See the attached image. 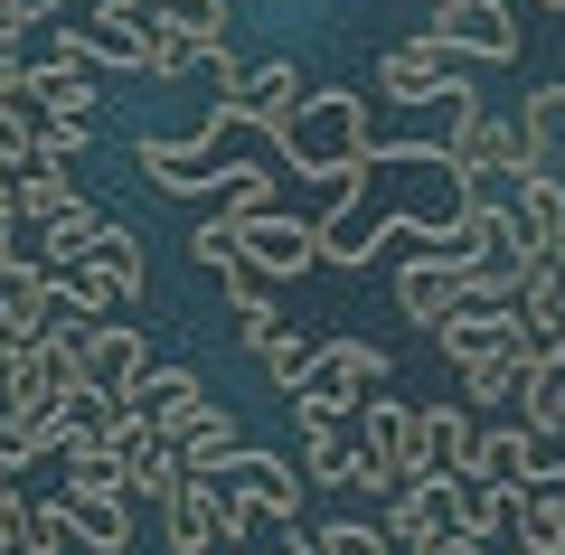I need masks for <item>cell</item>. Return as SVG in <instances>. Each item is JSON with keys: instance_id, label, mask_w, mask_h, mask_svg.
<instances>
[{"instance_id": "6da1fadb", "label": "cell", "mask_w": 565, "mask_h": 555, "mask_svg": "<svg viewBox=\"0 0 565 555\" xmlns=\"http://www.w3.org/2000/svg\"><path fill=\"white\" fill-rule=\"evenodd\" d=\"M274 160L292 179H311L330 207H359L367 179H377V160H386V141L367 132V95L359 85H311V104L292 114V132L274 141Z\"/></svg>"}, {"instance_id": "7a4b0ae2", "label": "cell", "mask_w": 565, "mask_h": 555, "mask_svg": "<svg viewBox=\"0 0 565 555\" xmlns=\"http://www.w3.org/2000/svg\"><path fill=\"white\" fill-rule=\"evenodd\" d=\"M217 132H236V122L207 104L199 132H141L132 160H141V179H151L161 199H207V189H217V170H226V160H217Z\"/></svg>"}, {"instance_id": "3957f363", "label": "cell", "mask_w": 565, "mask_h": 555, "mask_svg": "<svg viewBox=\"0 0 565 555\" xmlns=\"http://www.w3.org/2000/svg\"><path fill=\"white\" fill-rule=\"evenodd\" d=\"M161 357H151V330H141L132 311H114V320H95V330L76 339V377L95 386L104 405H141V377H151Z\"/></svg>"}, {"instance_id": "277c9868", "label": "cell", "mask_w": 565, "mask_h": 555, "mask_svg": "<svg viewBox=\"0 0 565 555\" xmlns=\"http://www.w3.org/2000/svg\"><path fill=\"white\" fill-rule=\"evenodd\" d=\"M377 386H396V357H386L377 339H321V357H311V377L292 386V405L349 415V405H367Z\"/></svg>"}, {"instance_id": "5b68a950", "label": "cell", "mask_w": 565, "mask_h": 555, "mask_svg": "<svg viewBox=\"0 0 565 555\" xmlns=\"http://www.w3.org/2000/svg\"><path fill=\"white\" fill-rule=\"evenodd\" d=\"M302 104H311V76H302V66H292V57L274 47V57H255V66L236 76V95H226L217 114H226V122H245V132H264V141H282Z\"/></svg>"}, {"instance_id": "8992f818", "label": "cell", "mask_w": 565, "mask_h": 555, "mask_svg": "<svg viewBox=\"0 0 565 555\" xmlns=\"http://www.w3.org/2000/svg\"><path fill=\"white\" fill-rule=\"evenodd\" d=\"M424 39L452 47V57H481V66H509L519 57V20H509L500 0H424Z\"/></svg>"}, {"instance_id": "52a82bcc", "label": "cell", "mask_w": 565, "mask_h": 555, "mask_svg": "<svg viewBox=\"0 0 565 555\" xmlns=\"http://www.w3.org/2000/svg\"><path fill=\"white\" fill-rule=\"evenodd\" d=\"M245 527H255V517H245L236 490H217V480H189V490L161 509V536L180 555H226V546H245Z\"/></svg>"}, {"instance_id": "ba28073f", "label": "cell", "mask_w": 565, "mask_h": 555, "mask_svg": "<svg viewBox=\"0 0 565 555\" xmlns=\"http://www.w3.org/2000/svg\"><path fill=\"white\" fill-rule=\"evenodd\" d=\"M377 95H386V104H415V114H424V104L444 114V104L471 95V85H462V57H452V47L405 39V47H386V57H377Z\"/></svg>"}, {"instance_id": "9c48e42d", "label": "cell", "mask_w": 565, "mask_h": 555, "mask_svg": "<svg viewBox=\"0 0 565 555\" xmlns=\"http://www.w3.org/2000/svg\"><path fill=\"white\" fill-rule=\"evenodd\" d=\"M217 226L245 245V264H255L264 282H292V274H311V264H321V226H311V217L264 207V217H217Z\"/></svg>"}, {"instance_id": "30bf717a", "label": "cell", "mask_w": 565, "mask_h": 555, "mask_svg": "<svg viewBox=\"0 0 565 555\" xmlns=\"http://www.w3.org/2000/svg\"><path fill=\"white\" fill-rule=\"evenodd\" d=\"M471 301V274L462 264H444V255H405L396 264V320L405 330H424V339H444V320Z\"/></svg>"}, {"instance_id": "8fae6325", "label": "cell", "mask_w": 565, "mask_h": 555, "mask_svg": "<svg viewBox=\"0 0 565 555\" xmlns=\"http://www.w3.org/2000/svg\"><path fill=\"white\" fill-rule=\"evenodd\" d=\"M189 264H199V274H207V282H217V292H226V311H236V320L274 311V282H264L255 264H245V245L226 236L217 217H199V226H189Z\"/></svg>"}, {"instance_id": "7c38bea8", "label": "cell", "mask_w": 565, "mask_h": 555, "mask_svg": "<svg viewBox=\"0 0 565 555\" xmlns=\"http://www.w3.org/2000/svg\"><path fill=\"white\" fill-rule=\"evenodd\" d=\"M236 509L245 517H274V527H292L302 517V499H311V480H302V461H282V452H264V442H245V461H236Z\"/></svg>"}, {"instance_id": "4fadbf2b", "label": "cell", "mask_w": 565, "mask_h": 555, "mask_svg": "<svg viewBox=\"0 0 565 555\" xmlns=\"http://www.w3.org/2000/svg\"><path fill=\"white\" fill-rule=\"evenodd\" d=\"M434 349L452 357V367H490V357H509V349H527V330H519V311H509V301H462V311L444 320V339H434Z\"/></svg>"}, {"instance_id": "5bb4252c", "label": "cell", "mask_w": 565, "mask_h": 555, "mask_svg": "<svg viewBox=\"0 0 565 555\" xmlns=\"http://www.w3.org/2000/svg\"><path fill=\"white\" fill-rule=\"evenodd\" d=\"M236 339H245V357H255L274 386H302L311 377V357H321V339H302L282 311H255V320H236Z\"/></svg>"}, {"instance_id": "9a60e30c", "label": "cell", "mask_w": 565, "mask_h": 555, "mask_svg": "<svg viewBox=\"0 0 565 555\" xmlns=\"http://www.w3.org/2000/svg\"><path fill=\"white\" fill-rule=\"evenodd\" d=\"M471 442H481V415L471 405H415V471H471Z\"/></svg>"}, {"instance_id": "2e32d148", "label": "cell", "mask_w": 565, "mask_h": 555, "mask_svg": "<svg viewBox=\"0 0 565 555\" xmlns=\"http://www.w3.org/2000/svg\"><path fill=\"white\" fill-rule=\"evenodd\" d=\"M66 527H76L85 555H122L132 546V490H57Z\"/></svg>"}, {"instance_id": "e0dca14e", "label": "cell", "mask_w": 565, "mask_h": 555, "mask_svg": "<svg viewBox=\"0 0 565 555\" xmlns=\"http://www.w3.org/2000/svg\"><path fill=\"white\" fill-rule=\"evenodd\" d=\"M359 452L377 461V471L415 480V405H396V396H367V405H359Z\"/></svg>"}, {"instance_id": "ac0fdd59", "label": "cell", "mask_w": 565, "mask_h": 555, "mask_svg": "<svg viewBox=\"0 0 565 555\" xmlns=\"http://www.w3.org/2000/svg\"><path fill=\"white\" fill-rule=\"evenodd\" d=\"M85 264L104 274V292H114L122 311H141V301H151V255H141V226L114 217V226L95 236V255H85Z\"/></svg>"}, {"instance_id": "d6986e66", "label": "cell", "mask_w": 565, "mask_h": 555, "mask_svg": "<svg viewBox=\"0 0 565 555\" xmlns=\"http://www.w3.org/2000/svg\"><path fill=\"white\" fill-rule=\"evenodd\" d=\"M519 141H527V179H565V85H527Z\"/></svg>"}, {"instance_id": "ffe728a7", "label": "cell", "mask_w": 565, "mask_h": 555, "mask_svg": "<svg viewBox=\"0 0 565 555\" xmlns=\"http://www.w3.org/2000/svg\"><path fill=\"white\" fill-rule=\"evenodd\" d=\"M509 217L537 255H565V179H509Z\"/></svg>"}, {"instance_id": "44dd1931", "label": "cell", "mask_w": 565, "mask_h": 555, "mask_svg": "<svg viewBox=\"0 0 565 555\" xmlns=\"http://www.w3.org/2000/svg\"><path fill=\"white\" fill-rule=\"evenodd\" d=\"M509 311H519V330H527V349L546 357V349H556V339H565V264L546 255L537 274H527V292L509 301Z\"/></svg>"}, {"instance_id": "7402d4cb", "label": "cell", "mask_w": 565, "mask_h": 555, "mask_svg": "<svg viewBox=\"0 0 565 555\" xmlns=\"http://www.w3.org/2000/svg\"><path fill=\"white\" fill-rule=\"evenodd\" d=\"M311 226H321V264H340V274H359L386 245V217H367V207H321Z\"/></svg>"}, {"instance_id": "603a6c76", "label": "cell", "mask_w": 565, "mask_h": 555, "mask_svg": "<svg viewBox=\"0 0 565 555\" xmlns=\"http://www.w3.org/2000/svg\"><path fill=\"white\" fill-rule=\"evenodd\" d=\"M527 471H537V434H527V424H481L462 480H527Z\"/></svg>"}, {"instance_id": "cb8c5ba5", "label": "cell", "mask_w": 565, "mask_h": 555, "mask_svg": "<svg viewBox=\"0 0 565 555\" xmlns=\"http://www.w3.org/2000/svg\"><path fill=\"white\" fill-rule=\"evenodd\" d=\"M20 226H29V217H20ZM104 226H114V217H104L95 199H76V207H57L47 226H29V236H39V255H47V264H85V255H95V236H104Z\"/></svg>"}, {"instance_id": "d4e9b609", "label": "cell", "mask_w": 565, "mask_h": 555, "mask_svg": "<svg viewBox=\"0 0 565 555\" xmlns=\"http://www.w3.org/2000/svg\"><path fill=\"white\" fill-rule=\"evenodd\" d=\"M29 95H39L57 122H95V76H85V66H57V57H39V66H29Z\"/></svg>"}, {"instance_id": "484cf974", "label": "cell", "mask_w": 565, "mask_h": 555, "mask_svg": "<svg viewBox=\"0 0 565 555\" xmlns=\"http://www.w3.org/2000/svg\"><path fill=\"white\" fill-rule=\"evenodd\" d=\"M519 517H527V480H471V509H462V527L471 536H519Z\"/></svg>"}, {"instance_id": "4316f807", "label": "cell", "mask_w": 565, "mask_h": 555, "mask_svg": "<svg viewBox=\"0 0 565 555\" xmlns=\"http://www.w3.org/2000/svg\"><path fill=\"white\" fill-rule=\"evenodd\" d=\"M274 207V170L264 160H226L217 189H207V217H264Z\"/></svg>"}, {"instance_id": "83f0119b", "label": "cell", "mask_w": 565, "mask_h": 555, "mask_svg": "<svg viewBox=\"0 0 565 555\" xmlns=\"http://www.w3.org/2000/svg\"><path fill=\"white\" fill-rule=\"evenodd\" d=\"M10 199H20V217H29V226H47V217H57V207H76L85 189H76V179H66V170H57V160H29V170L10 179Z\"/></svg>"}, {"instance_id": "f1b7e54d", "label": "cell", "mask_w": 565, "mask_h": 555, "mask_svg": "<svg viewBox=\"0 0 565 555\" xmlns=\"http://www.w3.org/2000/svg\"><path fill=\"white\" fill-rule=\"evenodd\" d=\"M527 377H537V349H509V357H490V367L462 377V405H519Z\"/></svg>"}, {"instance_id": "f546056e", "label": "cell", "mask_w": 565, "mask_h": 555, "mask_svg": "<svg viewBox=\"0 0 565 555\" xmlns=\"http://www.w3.org/2000/svg\"><path fill=\"white\" fill-rule=\"evenodd\" d=\"M180 490H189V461L170 452V442H141V452H132V499H151V509H170Z\"/></svg>"}, {"instance_id": "4dcf8cb0", "label": "cell", "mask_w": 565, "mask_h": 555, "mask_svg": "<svg viewBox=\"0 0 565 555\" xmlns=\"http://www.w3.org/2000/svg\"><path fill=\"white\" fill-rule=\"evenodd\" d=\"M199 57H207L199 39H180V29L151 20V39H141V76H151V85H189V66H199Z\"/></svg>"}, {"instance_id": "1f68e13d", "label": "cell", "mask_w": 565, "mask_h": 555, "mask_svg": "<svg viewBox=\"0 0 565 555\" xmlns=\"http://www.w3.org/2000/svg\"><path fill=\"white\" fill-rule=\"evenodd\" d=\"M519 555H565V509H556V499H527V517H519Z\"/></svg>"}, {"instance_id": "d6a6232c", "label": "cell", "mask_w": 565, "mask_h": 555, "mask_svg": "<svg viewBox=\"0 0 565 555\" xmlns=\"http://www.w3.org/2000/svg\"><path fill=\"white\" fill-rule=\"evenodd\" d=\"M321 555H386L377 517H321Z\"/></svg>"}, {"instance_id": "836d02e7", "label": "cell", "mask_w": 565, "mask_h": 555, "mask_svg": "<svg viewBox=\"0 0 565 555\" xmlns=\"http://www.w3.org/2000/svg\"><path fill=\"white\" fill-rule=\"evenodd\" d=\"M66 546H76V527H66V509H57V499H47V509L29 517V536H20V555H66Z\"/></svg>"}, {"instance_id": "e575fe53", "label": "cell", "mask_w": 565, "mask_h": 555, "mask_svg": "<svg viewBox=\"0 0 565 555\" xmlns=\"http://www.w3.org/2000/svg\"><path fill=\"white\" fill-rule=\"evenodd\" d=\"M85 141H95V122H57V114H47V132H39L29 160H57V170H66V160H85Z\"/></svg>"}, {"instance_id": "d590c367", "label": "cell", "mask_w": 565, "mask_h": 555, "mask_svg": "<svg viewBox=\"0 0 565 555\" xmlns=\"http://www.w3.org/2000/svg\"><path fill=\"white\" fill-rule=\"evenodd\" d=\"M274 555H321V527H302V517H292V527H274Z\"/></svg>"}, {"instance_id": "8d00e7d4", "label": "cell", "mask_w": 565, "mask_h": 555, "mask_svg": "<svg viewBox=\"0 0 565 555\" xmlns=\"http://www.w3.org/2000/svg\"><path fill=\"white\" fill-rule=\"evenodd\" d=\"M39 20H47L39 0H0V29H20V39H29V29H39Z\"/></svg>"}, {"instance_id": "74e56055", "label": "cell", "mask_w": 565, "mask_h": 555, "mask_svg": "<svg viewBox=\"0 0 565 555\" xmlns=\"http://www.w3.org/2000/svg\"><path fill=\"white\" fill-rule=\"evenodd\" d=\"M20 47H29V39H20V29H0V76H20V66H29V57H20Z\"/></svg>"}, {"instance_id": "f35d334b", "label": "cell", "mask_w": 565, "mask_h": 555, "mask_svg": "<svg viewBox=\"0 0 565 555\" xmlns=\"http://www.w3.org/2000/svg\"><path fill=\"white\" fill-rule=\"evenodd\" d=\"M444 555H500V546H490V536H471V527H462V536H452Z\"/></svg>"}, {"instance_id": "ab89813d", "label": "cell", "mask_w": 565, "mask_h": 555, "mask_svg": "<svg viewBox=\"0 0 565 555\" xmlns=\"http://www.w3.org/2000/svg\"><path fill=\"white\" fill-rule=\"evenodd\" d=\"M39 10H66V0H39Z\"/></svg>"}, {"instance_id": "60d3db41", "label": "cell", "mask_w": 565, "mask_h": 555, "mask_svg": "<svg viewBox=\"0 0 565 555\" xmlns=\"http://www.w3.org/2000/svg\"><path fill=\"white\" fill-rule=\"evenodd\" d=\"M537 10H565V0H537Z\"/></svg>"}, {"instance_id": "b9f144b4", "label": "cell", "mask_w": 565, "mask_h": 555, "mask_svg": "<svg viewBox=\"0 0 565 555\" xmlns=\"http://www.w3.org/2000/svg\"><path fill=\"white\" fill-rule=\"evenodd\" d=\"M226 555H245V546H226Z\"/></svg>"}]
</instances>
